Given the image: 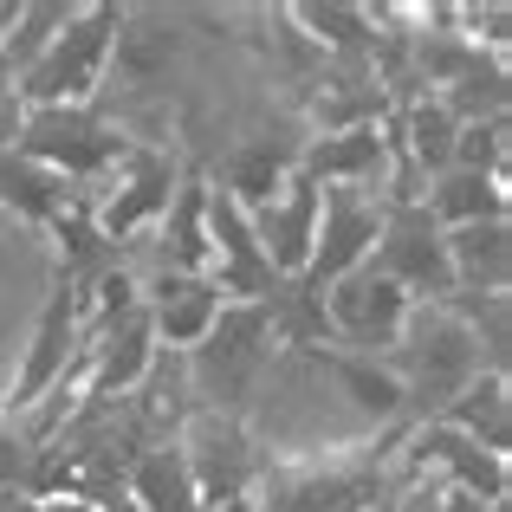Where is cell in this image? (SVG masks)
<instances>
[{"instance_id": "23", "label": "cell", "mask_w": 512, "mask_h": 512, "mask_svg": "<svg viewBox=\"0 0 512 512\" xmlns=\"http://www.w3.org/2000/svg\"><path fill=\"white\" fill-rule=\"evenodd\" d=\"M39 512H104V506H91V500H52V506H39Z\"/></svg>"}, {"instance_id": "12", "label": "cell", "mask_w": 512, "mask_h": 512, "mask_svg": "<svg viewBox=\"0 0 512 512\" xmlns=\"http://www.w3.org/2000/svg\"><path fill=\"white\" fill-rule=\"evenodd\" d=\"M247 227H253V240H260L266 266H273L279 279H299L305 260H312V240H318V182L292 175L266 208L247 214Z\"/></svg>"}, {"instance_id": "9", "label": "cell", "mask_w": 512, "mask_h": 512, "mask_svg": "<svg viewBox=\"0 0 512 512\" xmlns=\"http://www.w3.org/2000/svg\"><path fill=\"white\" fill-rule=\"evenodd\" d=\"M376 227H383V195H363V188H318V240L312 260H305V286L325 292L344 273H357L376 247Z\"/></svg>"}, {"instance_id": "16", "label": "cell", "mask_w": 512, "mask_h": 512, "mask_svg": "<svg viewBox=\"0 0 512 512\" xmlns=\"http://www.w3.org/2000/svg\"><path fill=\"white\" fill-rule=\"evenodd\" d=\"M124 500L137 506V512H201L195 480H188L182 448H175V441H156V448H143V454H137Z\"/></svg>"}, {"instance_id": "24", "label": "cell", "mask_w": 512, "mask_h": 512, "mask_svg": "<svg viewBox=\"0 0 512 512\" xmlns=\"http://www.w3.org/2000/svg\"><path fill=\"white\" fill-rule=\"evenodd\" d=\"M0 98H13V65H7V52H0Z\"/></svg>"}, {"instance_id": "8", "label": "cell", "mask_w": 512, "mask_h": 512, "mask_svg": "<svg viewBox=\"0 0 512 512\" xmlns=\"http://www.w3.org/2000/svg\"><path fill=\"white\" fill-rule=\"evenodd\" d=\"M325 299V325H331V344H350L357 357H376V350H396L402 338V318H409V292L389 286L370 260L357 273H344L338 286L318 292Z\"/></svg>"}, {"instance_id": "3", "label": "cell", "mask_w": 512, "mask_h": 512, "mask_svg": "<svg viewBox=\"0 0 512 512\" xmlns=\"http://www.w3.org/2000/svg\"><path fill=\"white\" fill-rule=\"evenodd\" d=\"M124 7H78V20L13 78V98L26 111H46V104H91V91L104 85V65H111V39Z\"/></svg>"}, {"instance_id": "10", "label": "cell", "mask_w": 512, "mask_h": 512, "mask_svg": "<svg viewBox=\"0 0 512 512\" xmlns=\"http://www.w3.org/2000/svg\"><path fill=\"white\" fill-rule=\"evenodd\" d=\"M78 331H85V318H78V292L59 279L52 299H46V312H39V325H33V338H26L20 376H13V389H7L13 409H33V402L78 363Z\"/></svg>"}, {"instance_id": "13", "label": "cell", "mask_w": 512, "mask_h": 512, "mask_svg": "<svg viewBox=\"0 0 512 512\" xmlns=\"http://www.w3.org/2000/svg\"><path fill=\"white\" fill-rule=\"evenodd\" d=\"M448 247V273L461 292L474 299H500L506 273H512V247H506V221H474V227H441Z\"/></svg>"}, {"instance_id": "25", "label": "cell", "mask_w": 512, "mask_h": 512, "mask_svg": "<svg viewBox=\"0 0 512 512\" xmlns=\"http://www.w3.org/2000/svg\"><path fill=\"white\" fill-rule=\"evenodd\" d=\"M0 221H7V214H0Z\"/></svg>"}, {"instance_id": "20", "label": "cell", "mask_w": 512, "mask_h": 512, "mask_svg": "<svg viewBox=\"0 0 512 512\" xmlns=\"http://www.w3.org/2000/svg\"><path fill=\"white\" fill-rule=\"evenodd\" d=\"M448 169H474V175H493L506 182V117L493 124H461L454 130V163Z\"/></svg>"}, {"instance_id": "19", "label": "cell", "mask_w": 512, "mask_h": 512, "mask_svg": "<svg viewBox=\"0 0 512 512\" xmlns=\"http://www.w3.org/2000/svg\"><path fill=\"white\" fill-rule=\"evenodd\" d=\"M72 20H78V7H72V0H33V7H20V13H13L7 39H0V52H7L13 78H20L26 65H33L39 52H46L52 39H59L65 26H72Z\"/></svg>"}, {"instance_id": "2", "label": "cell", "mask_w": 512, "mask_h": 512, "mask_svg": "<svg viewBox=\"0 0 512 512\" xmlns=\"http://www.w3.org/2000/svg\"><path fill=\"white\" fill-rule=\"evenodd\" d=\"M182 363H188V396H195V409L234 415L240 402L253 396L260 370L273 363L266 312H260V305H221L214 325L201 331V344L182 350Z\"/></svg>"}, {"instance_id": "22", "label": "cell", "mask_w": 512, "mask_h": 512, "mask_svg": "<svg viewBox=\"0 0 512 512\" xmlns=\"http://www.w3.org/2000/svg\"><path fill=\"white\" fill-rule=\"evenodd\" d=\"M0 512H39V500L20 493V487H7V493H0Z\"/></svg>"}, {"instance_id": "14", "label": "cell", "mask_w": 512, "mask_h": 512, "mask_svg": "<svg viewBox=\"0 0 512 512\" xmlns=\"http://www.w3.org/2000/svg\"><path fill=\"white\" fill-rule=\"evenodd\" d=\"M72 201H85V195H72V188H65L52 169L26 163L20 150L0 156V214H7V221H20V227H52L65 208H72Z\"/></svg>"}, {"instance_id": "11", "label": "cell", "mask_w": 512, "mask_h": 512, "mask_svg": "<svg viewBox=\"0 0 512 512\" xmlns=\"http://www.w3.org/2000/svg\"><path fill=\"white\" fill-rule=\"evenodd\" d=\"M175 195V163L163 150H130L124 156V188H117L111 201H98L91 208V221H98V234L111 240H137V234H156V221H163Z\"/></svg>"}, {"instance_id": "4", "label": "cell", "mask_w": 512, "mask_h": 512, "mask_svg": "<svg viewBox=\"0 0 512 512\" xmlns=\"http://www.w3.org/2000/svg\"><path fill=\"white\" fill-rule=\"evenodd\" d=\"M52 286H59V253L39 227L0 221V396L13 389L26 357V338H33L39 312H46Z\"/></svg>"}, {"instance_id": "15", "label": "cell", "mask_w": 512, "mask_h": 512, "mask_svg": "<svg viewBox=\"0 0 512 512\" xmlns=\"http://www.w3.org/2000/svg\"><path fill=\"white\" fill-rule=\"evenodd\" d=\"M441 422L454 428V435H467L474 448H487V454H500L506 461V441H512V409H506V376H487L480 370L474 383L461 389V396L441 409Z\"/></svg>"}, {"instance_id": "7", "label": "cell", "mask_w": 512, "mask_h": 512, "mask_svg": "<svg viewBox=\"0 0 512 512\" xmlns=\"http://www.w3.org/2000/svg\"><path fill=\"white\" fill-rule=\"evenodd\" d=\"M175 448H182V467H188V480H195L201 512H234L240 493L253 487V435H247L240 415L195 409Z\"/></svg>"}, {"instance_id": "17", "label": "cell", "mask_w": 512, "mask_h": 512, "mask_svg": "<svg viewBox=\"0 0 512 512\" xmlns=\"http://www.w3.org/2000/svg\"><path fill=\"white\" fill-rule=\"evenodd\" d=\"M435 227H474V221H506V188L474 169H441L435 188L422 195Z\"/></svg>"}, {"instance_id": "21", "label": "cell", "mask_w": 512, "mask_h": 512, "mask_svg": "<svg viewBox=\"0 0 512 512\" xmlns=\"http://www.w3.org/2000/svg\"><path fill=\"white\" fill-rule=\"evenodd\" d=\"M20 117H26V104H20V98H0V156L20 150Z\"/></svg>"}, {"instance_id": "6", "label": "cell", "mask_w": 512, "mask_h": 512, "mask_svg": "<svg viewBox=\"0 0 512 512\" xmlns=\"http://www.w3.org/2000/svg\"><path fill=\"white\" fill-rule=\"evenodd\" d=\"M370 266L389 279V286L409 292V305H441L454 299V273H448V247H441V227L422 201H402V208H383V227H376Z\"/></svg>"}, {"instance_id": "18", "label": "cell", "mask_w": 512, "mask_h": 512, "mask_svg": "<svg viewBox=\"0 0 512 512\" xmlns=\"http://www.w3.org/2000/svg\"><path fill=\"white\" fill-rule=\"evenodd\" d=\"M331 376H338V396L357 409L363 428L396 422V415H402V383L376 357H331Z\"/></svg>"}, {"instance_id": "1", "label": "cell", "mask_w": 512, "mask_h": 512, "mask_svg": "<svg viewBox=\"0 0 512 512\" xmlns=\"http://www.w3.org/2000/svg\"><path fill=\"white\" fill-rule=\"evenodd\" d=\"M383 370L402 383V415H441L480 376V350H474V331L461 325V312L448 299L409 305L402 338H396Z\"/></svg>"}, {"instance_id": "5", "label": "cell", "mask_w": 512, "mask_h": 512, "mask_svg": "<svg viewBox=\"0 0 512 512\" xmlns=\"http://www.w3.org/2000/svg\"><path fill=\"white\" fill-rule=\"evenodd\" d=\"M20 156L52 169L59 182H91V175L124 163L130 143L104 124L98 104H46V111L20 117Z\"/></svg>"}]
</instances>
